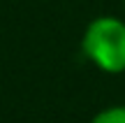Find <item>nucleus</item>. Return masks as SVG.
<instances>
[{"mask_svg":"<svg viewBox=\"0 0 125 123\" xmlns=\"http://www.w3.org/2000/svg\"><path fill=\"white\" fill-rule=\"evenodd\" d=\"M81 56L102 74L125 72V19L116 14H100L86 23L79 40Z\"/></svg>","mask_w":125,"mask_h":123,"instance_id":"obj_1","label":"nucleus"},{"mask_svg":"<svg viewBox=\"0 0 125 123\" xmlns=\"http://www.w3.org/2000/svg\"><path fill=\"white\" fill-rule=\"evenodd\" d=\"M88 123H125V102L121 105H109L95 112Z\"/></svg>","mask_w":125,"mask_h":123,"instance_id":"obj_2","label":"nucleus"},{"mask_svg":"<svg viewBox=\"0 0 125 123\" xmlns=\"http://www.w3.org/2000/svg\"><path fill=\"white\" fill-rule=\"evenodd\" d=\"M123 12H125V0H123Z\"/></svg>","mask_w":125,"mask_h":123,"instance_id":"obj_3","label":"nucleus"}]
</instances>
